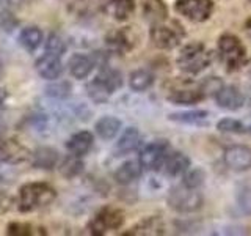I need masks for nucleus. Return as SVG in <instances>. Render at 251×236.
Returning a JSON list of instances; mask_svg holds the SVG:
<instances>
[{"mask_svg": "<svg viewBox=\"0 0 251 236\" xmlns=\"http://www.w3.org/2000/svg\"><path fill=\"white\" fill-rule=\"evenodd\" d=\"M57 199V191L47 183H25L21 186L18 195V209L24 214L38 211L44 206H49Z\"/></svg>", "mask_w": 251, "mask_h": 236, "instance_id": "obj_1", "label": "nucleus"}, {"mask_svg": "<svg viewBox=\"0 0 251 236\" xmlns=\"http://www.w3.org/2000/svg\"><path fill=\"white\" fill-rule=\"evenodd\" d=\"M177 66L187 74H198L214 61V54L206 49L200 41L184 46L177 55Z\"/></svg>", "mask_w": 251, "mask_h": 236, "instance_id": "obj_2", "label": "nucleus"}, {"mask_svg": "<svg viewBox=\"0 0 251 236\" xmlns=\"http://www.w3.org/2000/svg\"><path fill=\"white\" fill-rule=\"evenodd\" d=\"M218 55L227 71H237L247 63V49L232 33H225L218 39Z\"/></svg>", "mask_w": 251, "mask_h": 236, "instance_id": "obj_3", "label": "nucleus"}, {"mask_svg": "<svg viewBox=\"0 0 251 236\" xmlns=\"http://www.w3.org/2000/svg\"><path fill=\"white\" fill-rule=\"evenodd\" d=\"M167 202L171 209H175L176 212H182V214L196 212L204 205V199L198 192V189H190L184 184L170 189Z\"/></svg>", "mask_w": 251, "mask_h": 236, "instance_id": "obj_4", "label": "nucleus"}, {"mask_svg": "<svg viewBox=\"0 0 251 236\" xmlns=\"http://www.w3.org/2000/svg\"><path fill=\"white\" fill-rule=\"evenodd\" d=\"M149 36H151V41L155 47L163 51H170L180 44L182 38L185 36V31L177 21H171L170 24H167V21H165L162 24L151 26Z\"/></svg>", "mask_w": 251, "mask_h": 236, "instance_id": "obj_5", "label": "nucleus"}, {"mask_svg": "<svg viewBox=\"0 0 251 236\" xmlns=\"http://www.w3.org/2000/svg\"><path fill=\"white\" fill-rule=\"evenodd\" d=\"M124 224V212L116 208H102L90 220L88 228L93 235H105L110 230H118Z\"/></svg>", "mask_w": 251, "mask_h": 236, "instance_id": "obj_6", "label": "nucleus"}, {"mask_svg": "<svg viewBox=\"0 0 251 236\" xmlns=\"http://www.w3.org/2000/svg\"><path fill=\"white\" fill-rule=\"evenodd\" d=\"M175 10L192 22L207 21L214 11L212 0H176Z\"/></svg>", "mask_w": 251, "mask_h": 236, "instance_id": "obj_7", "label": "nucleus"}, {"mask_svg": "<svg viewBox=\"0 0 251 236\" xmlns=\"http://www.w3.org/2000/svg\"><path fill=\"white\" fill-rule=\"evenodd\" d=\"M167 156H168V144L165 140H159L154 142V144L146 145L141 149L138 161L146 170H159L163 165Z\"/></svg>", "mask_w": 251, "mask_h": 236, "instance_id": "obj_8", "label": "nucleus"}, {"mask_svg": "<svg viewBox=\"0 0 251 236\" xmlns=\"http://www.w3.org/2000/svg\"><path fill=\"white\" fill-rule=\"evenodd\" d=\"M137 43V33L132 27H123L108 31L105 36V44L112 52L126 54L133 49Z\"/></svg>", "mask_w": 251, "mask_h": 236, "instance_id": "obj_9", "label": "nucleus"}, {"mask_svg": "<svg viewBox=\"0 0 251 236\" xmlns=\"http://www.w3.org/2000/svg\"><path fill=\"white\" fill-rule=\"evenodd\" d=\"M31 159L30 149L22 145L19 140L16 139H6L0 142V161H3L6 164H22Z\"/></svg>", "mask_w": 251, "mask_h": 236, "instance_id": "obj_10", "label": "nucleus"}, {"mask_svg": "<svg viewBox=\"0 0 251 236\" xmlns=\"http://www.w3.org/2000/svg\"><path fill=\"white\" fill-rule=\"evenodd\" d=\"M225 164L234 172L251 169V148L247 145H232L225 151Z\"/></svg>", "mask_w": 251, "mask_h": 236, "instance_id": "obj_11", "label": "nucleus"}, {"mask_svg": "<svg viewBox=\"0 0 251 236\" xmlns=\"http://www.w3.org/2000/svg\"><path fill=\"white\" fill-rule=\"evenodd\" d=\"M35 68L38 74L46 81H55L63 73V61L61 57L52 52H44L41 57L35 61Z\"/></svg>", "mask_w": 251, "mask_h": 236, "instance_id": "obj_12", "label": "nucleus"}, {"mask_svg": "<svg viewBox=\"0 0 251 236\" xmlns=\"http://www.w3.org/2000/svg\"><path fill=\"white\" fill-rule=\"evenodd\" d=\"M217 104L226 110H237L245 102L243 93L235 85H223L222 90L215 94Z\"/></svg>", "mask_w": 251, "mask_h": 236, "instance_id": "obj_13", "label": "nucleus"}, {"mask_svg": "<svg viewBox=\"0 0 251 236\" xmlns=\"http://www.w3.org/2000/svg\"><path fill=\"white\" fill-rule=\"evenodd\" d=\"M31 165L41 170H53L58 165L60 156L58 151L52 147H38L31 153Z\"/></svg>", "mask_w": 251, "mask_h": 236, "instance_id": "obj_14", "label": "nucleus"}, {"mask_svg": "<svg viewBox=\"0 0 251 236\" xmlns=\"http://www.w3.org/2000/svg\"><path fill=\"white\" fill-rule=\"evenodd\" d=\"M104 11L115 21L124 22L135 11V0H105Z\"/></svg>", "mask_w": 251, "mask_h": 236, "instance_id": "obj_15", "label": "nucleus"}, {"mask_svg": "<svg viewBox=\"0 0 251 236\" xmlns=\"http://www.w3.org/2000/svg\"><path fill=\"white\" fill-rule=\"evenodd\" d=\"M93 144H94V136L90 131H78L68 139L66 149L69 151V154L82 157L93 148Z\"/></svg>", "mask_w": 251, "mask_h": 236, "instance_id": "obj_16", "label": "nucleus"}, {"mask_svg": "<svg viewBox=\"0 0 251 236\" xmlns=\"http://www.w3.org/2000/svg\"><path fill=\"white\" fill-rule=\"evenodd\" d=\"M94 66H96L94 59L88 57V55H83V54H74L68 61L69 74L75 79H86L91 74Z\"/></svg>", "mask_w": 251, "mask_h": 236, "instance_id": "obj_17", "label": "nucleus"}, {"mask_svg": "<svg viewBox=\"0 0 251 236\" xmlns=\"http://www.w3.org/2000/svg\"><path fill=\"white\" fill-rule=\"evenodd\" d=\"M204 98H206V94L202 93L201 87H196V88H175L167 94V99L170 102L180 106L196 104V102L202 101Z\"/></svg>", "mask_w": 251, "mask_h": 236, "instance_id": "obj_18", "label": "nucleus"}, {"mask_svg": "<svg viewBox=\"0 0 251 236\" xmlns=\"http://www.w3.org/2000/svg\"><path fill=\"white\" fill-rule=\"evenodd\" d=\"M163 173L168 177H179L184 175V173L190 167V159L188 156L184 153H170L165 157L163 162Z\"/></svg>", "mask_w": 251, "mask_h": 236, "instance_id": "obj_19", "label": "nucleus"}, {"mask_svg": "<svg viewBox=\"0 0 251 236\" xmlns=\"http://www.w3.org/2000/svg\"><path fill=\"white\" fill-rule=\"evenodd\" d=\"M141 170H143V165L140 164V161H127L116 169L115 181L121 186H127L141 177Z\"/></svg>", "mask_w": 251, "mask_h": 236, "instance_id": "obj_20", "label": "nucleus"}, {"mask_svg": "<svg viewBox=\"0 0 251 236\" xmlns=\"http://www.w3.org/2000/svg\"><path fill=\"white\" fill-rule=\"evenodd\" d=\"M143 16L151 26L162 24L168 19V8L163 0H148L143 6Z\"/></svg>", "mask_w": 251, "mask_h": 236, "instance_id": "obj_21", "label": "nucleus"}, {"mask_svg": "<svg viewBox=\"0 0 251 236\" xmlns=\"http://www.w3.org/2000/svg\"><path fill=\"white\" fill-rule=\"evenodd\" d=\"M98 136L104 140H112L116 137V134L121 131V120H118L116 117H102L94 124Z\"/></svg>", "mask_w": 251, "mask_h": 236, "instance_id": "obj_22", "label": "nucleus"}, {"mask_svg": "<svg viewBox=\"0 0 251 236\" xmlns=\"http://www.w3.org/2000/svg\"><path fill=\"white\" fill-rule=\"evenodd\" d=\"M19 44L24 47L25 51L28 52H33L36 51L39 46H41L44 35H43V30L38 29V27H25L21 30L19 33Z\"/></svg>", "mask_w": 251, "mask_h": 236, "instance_id": "obj_23", "label": "nucleus"}, {"mask_svg": "<svg viewBox=\"0 0 251 236\" xmlns=\"http://www.w3.org/2000/svg\"><path fill=\"white\" fill-rule=\"evenodd\" d=\"M140 132L137 128H127L124 132H123V136L120 137V140L116 142V151L120 156L123 154H127V153H132V151H135V149L138 148L140 145Z\"/></svg>", "mask_w": 251, "mask_h": 236, "instance_id": "obj_24", "label": "nucleus"}, {"mask_svg": "<svg viewBox=\"0 0 251 236\" xmlns=\"http://www.w3.org/2000/svg\"><path fill=\"white\" fill-rule=\"evenodd\" d=\"M163 230H165L163 220L157 216H152L141 220L138 225L132 228V232H129V235H162Z\"/></svg>", "mask_w": 251, "mask_h": 236, "instance_id": "obj_25", "label": "nucleus"}, {"mask_svg": "<svg viewBox=\"0 0 251 236\" xmlns=\"http://www.w3.org/2000/svg\"><path fill=\"white\" fill-rule=\"evenodd\" d=\"M86 91H88V96L94 101V102H105L110 94H112V90L108 88L107 84L102 81L99 76H96L93 81L86 85Z\"/></svg>", "mask_w": 251, "mask_h": 236, "instance_id": "obj_26", "label": "nucleus"}, {"mask_svg": "<svg viewBox=\"0 0 251 236\" xmlns=\"http://www.w3.org/2000/svg\"><path fill=\"white\" fill-rule=\"evenodd\" d=\"M83 162L80 159V156H74V154H69L66 156L65 159L61 161L60 164V173L65 178L68 179H73L75 177H78L80 173L83 172Z\"/></svg>", "mask_w": 251, "mask_h": 236, "instance_id": "obj_27", "label": "nucleus"}, {"mask_svg": "<svg viewBox=\"0 0 251 236\" xmlns=\"http://www.w3.org/2000/svg\"><path fill=\"white\" fill-rule=\"evenodd\" d=\"M154 84V76L148 69H137L129 77V85L133 91H145Z\"/></svg>", "mask_w": 251, "mask_h": 236, "instance_id": "obj_28", "label": "nucleus"}, {"mask_svg": "<svg viewBox=\"0 0 251 236\" xmlns=\"http://www.w3.org/2000/svg\"><path fill=\"white\" fill-rule=\"evenodd\" d=\"M209 118V112L206 110H190V112H177L171 114L168 120L177 121V123H185V124H201Z\"/></svg>", "mask_w": 251, "mask_h": 236, "instance_id": "obj_29", "label": "nucleus"}, {"mask_svg": "<svg viewBox=\"0 0 251 236\" xmlns=\"http://www.w3.org/2000/svg\"><path fill=\"white\" fill-rule=\"evenodd\" d=\"M98 76L107 84V87H108L110 90H112V93H115L118 88H121V85H123V76H121V73H120V71L113 69V68H108L107 63L100 66V71H99Z\"/></svg>", "mask_w": 251, "mask_h": 236, "instance_id": "obj_30", "label": "nucleus"}, {"mask_svg": "<svg viewBox=\"0 0 251 236\" xmlns=\"http://www.w3.org/2000/svg\"><path fill=\"white\" fill-rule=\"evenodd\" d=\"M217 129L225 134H245L247 132V128L243 126V123H240L239 120H234V118H222V120L217 123Z\"/></svg>", "mask_w": 251, "mask_h": 236, "instance_id": "obj_31", "label": "nucleus"}, {"mask_svg": "<svg viewBox=\"0 0 251 236\" xmlns=\"http://www.w3.org/2000/svg\"><path fill=\"white\" fill-rule=\"evenodd\" d=\"M39 228V227H38ZM38 228L28 222H10L6 225V235L13 236H30V235H39Z\"/></svg>", "mask_w": 251, "mask_h": 236, "instance_id": "obj_32", "label": "nucleus"}, {"mask_svg": "<svg viewBox=\"0 0 251 236\" xmlns=\"http://www.w3.org/2000/svg\"><path fill=\"white\" fill-rule=\"evenodd\" d=\"M204 179H206V173L201 169H192L190 172H187L184 175L182 184L190 187V189H198L204 184Z\"/></svg>", "mask_w": 251, "mask_h": 236, "instance_id": "obj_33", "label": "nucleus"}, {"mask_svg": "<svg viewBox=\"0 0 251 236\" xmlns=\"http://www.w3.org/2000/svg\"><path fill=\"white\" fill-rule=\"evenodd\" d=\"M46 51L47 52H52V54H57L61 55L66 52V43L58 33H50L47 36V41H46Z\"/></svg>", "mask_w": 251, "mask_h": 236, "instance_id": "obj_34", "label": "nucleus"}, {"mask_svg": "<svg viewBox=\"0 0 251 236\" xmlns=\"http://www.w3.org/2000/svg\"><path fill=\"white\" fill-rule=\"evenodd\" d=\"M46 94L52 98H68L71 94V85L68 82H53L52 85L46 87Z\"/></svg>", "mask_w": 251, "mask_h": 236, "instance_id": "obj_35", "label": "nucleus"}, {"mask_svg": "<svg viewBox=\"0 0 251 236\" xmlns=\"http://www.w3.org/2000/svg\"><path fill=\"white\" fill-rule=\"evenodd\" d=\"M237 205L239 208L245 212V214L251 216V186L242 187L237 194Z\"/></svg>", "mask_w": 251, "mask_h": 236, "instance_id": "obj_36", "label": "nucleus"}, {"mask_svg": "<svg viewBox=\"0 0 251 236\" xmlns=\"http://www.w3.org/2000/svg\"><path fill=\"white\" fill-rule=\"evenodd\" d=\"M200 87H201V90H202L204 94H206V96H209V94H214V96H215V94L222 90L223 82H222V79H220V77H207Z\"/></svg>", "mask_w": 251, "mask_h": 236, "instance_id": "obj_37", "label": "nucleus"}, {"mask_svg": "<svg viewBox=\"0 0 251 236\" xmlns=\"http://www.w3.org/2000/svg\"><path fill=\"white\" fill-rule=\"evenodd\" d=\"M18 19L14 18V14L6 11V10H0V30L2 31H13L18 27Z\"/></svg>", "mask_w": 251, "mask_h": 236, "instance_id": "obj_38", "label": "nucleus"}, {"mask_svg": "<svg viewBox=\"0 0 251 236\" xmlns=\"http://www.w3.org/2000/svg\"><path fill=\"white\" fill-rule=\"evenodd\" d=\"M10 203H11L10 195H8L5 191H0V209L8 208V206H10Z\"/></svg>", "mask_w": 251, "mask_h": 236, "instance_id": "obj_39", "label": "nucleus"}, {"mask_svg": "<svg viewBox=\"0 0 251 236\" xmlns=\"http://www.w3.org/2000/svg\"><path fill=\"white\" fill-rule=\"evenodd\" d=\"M245 26H247V29H248V30H251V18H248V21H247Z\"/></svg>", "mask_w": 251, "mask_h": 236, "instance_id": "obj_40", "label": "nucleus"}, {"mask_svg": "<svg viewBox=\"0 0 251 236\" xmlns=\"http://www.w3.org/2000/svg\"><path fill=\"white\" fill-rule=\"evenodd\" d=\"M3 128H5V126H3V123H2V121H0V134H2V132H3Z\"/></svg>", "mask_w": 251, "mask_h": 236, "instance_id": "obj_41", "label": "nucleus"}, {"mask_svg": "<svg viewBox=\"0 0 251 236\" xmlns=\"http://www.w3.org/2000/svg\"><path fill=\"white\" fill-rule=\"evenodd\" d=\"M2 102H3V99H2V96H0V106H2Z\"/></svg>", "mask_w": 251, "mask_h": 236, "instance_id": "obj_42", "label": "nucleus"}, {"mask_svg": "<svg viewBox=\"0 0 251 236\" xmlns=\"http://www.w3.org/2000/svg\"><path fill=\"white\" fill-rule=\"evenodd\" d=\"M248 73H250V76H251V65H250V69H248Z\"/></svg>", "mask_w": 251, "mask_h": 236, "instance_id": "obj_43", "label": "nucleus"}, {"mask_svg": "<svg viewBox=\"0 0 251 236\" xmlns=\"http://www.w3.org/2000/svg\"><path fill=\"white\" fill-rule=\"evenodd\" d=\"M250 2H251V0H250Z\"/></svg>", "mask_w": 251, "mask_h": 236, "instance_id": "obj_44", "label": "nucleus"}]
</instances>
